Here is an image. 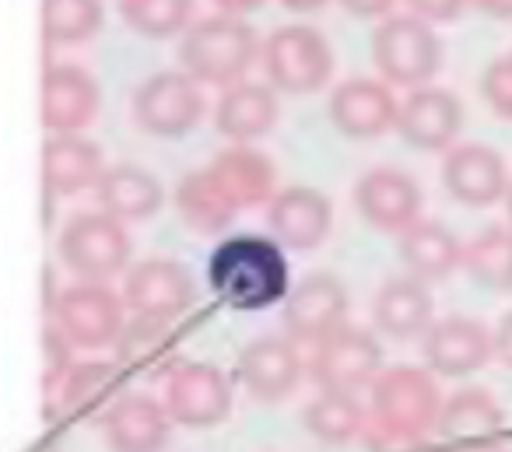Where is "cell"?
I'll return each instance as SVG.
<instances>
[{
	"mask_svg": "<svg viewBox=\"0 0 512 452\" xmlns=\"http://www.w3.org/2000/svg\"><path fill=\"white\" fill-rule=\"evenodd\" d=\"M214 298L235 312H264L292 295L288 256L274 235H228L207 260Z\"/></svg>",
	"mask_w": 512,
	"mask_h": 452,
	"instance_id": "obj_1",
	"label": "cell"
},
{
	"mask_svg": "<svg viewBox=\"0 0 512 452\" xmlns=\"http://www.w3.org/2000/svg\"><path fill=\"white\" fill-rule=\"evenodd\" d=\"M260 57H264V43L253 25L225 11L193 22L179 39V71L190 74L197 85H239Z\"/></svg>",
	"mask_w": 512,
	"mask_h": 452,
	"instance_id": "obj_2",
	"label": "cell"
},
{
	"mask_svg": "<svg viewBox=\"0 0 512 452\" xmlns=\"http://www.w3.org/2000/svg\"><path fill=\"white\" fill-rule=\"evenodd\" d=\"M442 393L435 372L421 365L383 368L369 389V414L376 435L397 442H425L442 414Z\"/></svg>",
	"mask_w": 512,
	"mask_h": 452,
	"instance_id": "obj_3",
	"label": "cell"
},
{
	"mask_svg": "<svg viewBox=\"0 0 512 452\" xmlns=\"http://www.w3.org/2000/svg\"><path fill=\"white\" fill-rule=\"evenodd\" d=\"M372 60L386 85L421 88L432 85L442 67V39L432 22L418 15H386L372 32Z\"/></svg>",
	"mask_w": 512,
	"mask_h": 452,
	"instance_id": "obj_4",
	"label": "cell"
},
{
	"mask_svg": "<svg viewBox=\"0 0 512 452\" xmlns=\"http://www.w3.org/2000/svg\"><path fill=\"white\" fill-rule=\"evenodd\" d=\"M60 260L78 281L109 284L116 274L130 270V232L120 218L106 211H81L60 228Z\"/></svg>",
	"mask_w": 512,
	"mask_h": 452,
	"instance_id": "obj_5",
	"label": "cell"
},
{
	"mask_svg": "<svg viewBox=\"0 0 512 452\" xmlns=\"http://www.w3.org/2000/svg\"><path fill=\"white\" fill-rule=\"evenodd\" d=\"M267 85L285 95H313L334 78V50L313 25H281L264 43Z\"/></svg>",
	"mask_w": 512,
	"mask_h": 452,
	"instance_id": "obj_6",
	"label": "cell"
},
{
	"mask_svg": "<svg viewBox=\"0 0 512 452\" xmlns=\"http://www.w3.org/2000/svg\"><path fill=\"white\" fill-rule=\"evenodd\" d=\"M53 316L78 351H102V347H116L130 312L123 295H116L109 284L78 281L57 295Z\"/></svg>",
	"mask_w": 512,
	"mask_h": 452,
	"instance_id": "obj_7",
	"label": "cell"
},
{
	"mask_svg": "<svg viewBox=\"0 0 512 452\" xmlns=\"http://www.w3.org/2000/svg\"><path fill=\"white\" fill-rule=\"evenodd\" d=\"M313 382L327 393H358L372 389V382L383 372V344L376 330L344 323L337 333L313 347L309 361Z\"/></svg>",
	"mask_w": 512,
	"mask_h": 452,
	"instance_id": "obj_8",
	"label": "cell"
},
{
	"mask_svg": "<svg viewBox=\"0 0 512 452\" xmlns=\"http://www.w3.org/2000/svg\"><path fill=\"white\" fill-rule=\"evenodd\" d=\"M134 123L151 137L179 141L204 120V92L186 71H158L134 92Z\"/></svg>",
	"mask_w": 512,
	"mask_h": 452,
	"instance_id": "obj_9",
	"label": "cell"
},
{
	"mask_svg": "<svg viewBox=\"0 0 512 452\" xmlns=\"http://www.w3.org/2000/svg\"><path fill=\"white\" fill-rule=\"evenodd\" d=\"M162 403L183 428H214L232 414V382L211 361H179L165 375Z\"/></svg>",
	"mask_w": 512,
	"mask_h": 452,
	"instance_id": "obj_10",
	"label": "cell"
},
{
	"mask_svg": "<svg viewBox=\"0 0 512 452\" xmlns=\"http://www.w3.org/2000/svg\"><path fill=\"white\" fill-rule=\"evenodd\" d=\"M120 295L130 316L176 323L197 302V284H193L190 267H183L179 260L155 256V260H141L127 270Z\"/></svg>",
	"mask_w": 512,
	"mask_h": 452,
	"instance_id": "obj_11",
	"label": "cell"
},
{
	"mask_svg": "<svg viewBox=\"0 0 512 452\" xmlns=\"http://www.w3.org/2000/svg\"><path fill=\"white\" fill-rule=\"evenodd\" d=\"M281 323L295 344H320L348 323V288L337 274L316 270L302 277L281 305Z\"/></svg>",
	"mask_w": 512,
	"mask_h": 452,
	"instance_id": "obj_12",
	"label": "cell"
},
{
	"mask_svg": "<svg viewBox=\"0 0 512 452\" xmlns=\"http://www.w3.org/2000/svg\"><path fill=\"white\" fill-rule=\"evenodd\" d=\"M102 106L99 81L78 64L46 67L39 85V120L50 130V137L85 134L95 123Z\"/></svg>",
	"mask_w": 512,
	"mask_h": 452,
	"instance_id": "obj_13",
	"label": "cell"
},
{
	"mask_svg": "<svg viewBox=\"0 0 512 452\" xmlns=\"http://www.w3.org/2000/svg\"><path fill=\"white\" fill-rule=\"evenodd\" d=\"M425 368L442 379H467L495 358V333L470 316L435 319L432 330L421 337Z\"/></svg>",
	"mask_w": 512,
	"mask_h": 452,
	"instance_id": "obj_14",
	"label": "cell"
},
{
	"mask_svg": "<svg viewBox=\"0 0 512 452\" xmlns=\"http://www.w3.org/2000/svg\"><path fill=\"white\" fill-rule=\"evenodd\" d=\"M302 372L306 365H302L299 344L288 333H267V337L249 340L235 361L242 389L260 403H278L292 396Z\"/></svg>",
	"mask_w": 512,
	"mask_h": 452,
	"instance_id": "obj_15",
	"label": "cell"
},
{
	"mask_svg": "<svg viewBox=\"0 0 512 452\" xmlns=\"http://www.w3.org/2000/svg\"><path fill=\"white\" fill-rule=\"evenodd\" d=\"M355 207L372 228L379 232H407L414 221H421V186L414 176L393 165H379L358 176L355 183Z\"/></svg>",
	"mask_w": 512,
	"mask_h": 452,
	"instance_id": "obj_16",
	"label": "cell"
},
{
	"mask_svg": "<svg viewBox=\"0 0 512 452\" xmlns=\"http://www.w3.org/2000/svg\"><path fill=\"white\" fill-rule=\"evenodd\" d=\"M400 102L390 85L376 78H348L330 95V123L348 141H376L397 130Z\"/></svg>",
	"mask_w": 512,
	"mask_h": 452,
	"instance_id": "obj_17",
	"label": "cell"
},
{
	"mask_svg": "<svg viewBox=\"0 0 512 452\" xmlns=\"http://www.w3.org/2000/svg\"><path fill=\"white\" fill-rule=\"evenodd\" d=\"M267 228L292 253H309L323 246L334 228V204L316 186H285L267 204Z\"/></svg>",
	"mask_w": 512,
	"mask_h": 452,
	"instance_id": "obj_18",
	"label": "cell"
},
{
	"mask_svg": "<svg viewBox=\"0 0 512 452\" xmlns=\"http://www.w3.org/2000/svg\"><path fill=\"white\" fill-rule=\"evenodd\" d=\"M442 186L463 207H491L509 197V169L505 158L488 144H456L442 158Z\"/></svg>",
	"mask_w": 512,
	"mask_h": 452,
	"instance_id": "obj_19",
	"label": "cell"
},
{
	"mask_svg": "<svg viewBox=\"0 0 512 452\" xmlns=\"http://www.w3.org/2000/svg\"><path fill=\"white\" fill-rule=\"evenodd\" d=\"M463 127V106L449 88L421 85L400 99L397 134L418 151H449Z\"/></svg>",
	"mask_w": 512,
	"mask_h": 452,
	"instance_id": "obj_20",
	"label": "cell"
},
{
	"mask_svg": "<svg viewBox=\"0 0 512 452\" xmlns=\"http://www.w3.org/2000/svg\"><path fill=\"white\" fill-rule=\"evenodd\" d=\"M172 417L148 393H123L102 414V435L113 452H162L172 435Z\"/></svg>",
	"mask_w": 512,
	"mask_h": 452,
	"instance_id": "obj_21",
	"label": "cell"
},
{
	"mask_svg": "<svg viewBox=\"0 0 512 452\" xmlns=\"http://www.w3.org/2000/svg\"><path fill=\"white\" fill-rule=\"evenodd\" d=\"M372 323L390 340L425 337L435 323L432 288L411 274L386 277L383 288L372 298Z\"/></svg>",
	"mask_w": 512,
	"mask_h": 452,
	"instance_id": "obj_22",
	"label": "cell"
},
{
	"mask_svg": "<svg viewBox=\"0 0 512 452\" xmlns=\"http://www.w3.org/2000/svg\"><path fill=\"white\" fill-rule=\"evenodd\" d=\"M281 120L278 88L260 81H239L225 88L214 106V127L232 144H253L267 137Z\"/></svg>",
	"mask_w": 512,
	"mask_h": 452,
	"instance_id": "obj_23",
	"label": "cell"
},
{
	"mask_svg": "<svg viewBox=\"0 0 512 452\" xmlns=\"http://www.w3.org/2000/svg\"><path fill=\"white\" fill-rule=\"evenodd\" d=\"M207 176L221 190V197L235 207V211H249L256 204H271L278 186H274V165L264 151H256L253 144H232L228 151L214 155L207 165Z\"/></svg>",
	"mask_w": 512,
	"mask_h": 452,
	"instance_id": "obj_24",
	"label": "cell"
},
{
	"mask_svg": "<svg viewBox=\"0 0 512 452\" xmlns=\"http://www.w3.org/2000/svg\"><path fill=\"white\" fill-rule=\"evenodd\" d=\"M505 428V410L498 400L481 386H463L442 403L435 435L442 442L456 445V449H481V445L495 442Z\"/></svg>",
	"mask_w": 512,
	"mask_h": 452,
	"instance_id": "obj_25",
	"label": "cell"
},
{
	"mask_svg": "<svg viewBox=\"0 0 512 452\" xmlns=\"http://www.w3.org/2000/svg\"><path fill=\"white\" fill-rule=\"evenodd\" d=\"M50 403L57 414L81 417L102 410L106 414L120 400V365L113 361H74L67 365L57 379L46 382Z\"/></svg>",
	"mask_w": 512,
	"mask_h": 452,
	"instance_id": "obj_26",
	"label": "cell"
},
{
	"mask_svg": "<svg viewBox=\"0 0 512 452\" xmlns=\"http://www.w3.org/2000/svg\"><path fill=\"white\" fill-rule=\"evenodd\" d=\"M95 200L99 211L127 221H151L165 207V186L155 172L141 169V165H109L102 172L99 186H95Z\"/></svg>",
	"mask_w": 512,
	"mask_h": 452,
	"instance_id": "obj_27",
	"label": "cell"
},
{
	"mask_svg": "<svg viewBox=\"0 0 512 452\" xmlns=\"http://www.w3.org/2000/svg\"><path fill=\"white\" fill-rule=\"evenodd\" d=\"M106 172L99 144L85 134L50 137L43 144V186L57 197H71L81 190H95Z\"/></svg>",
	"mask_w": 512,
	"mask_h": 452,
	"instance_id": "obj_28",
	"label": "cell"
},
{
	"mask_svg": "<svg viewBox=\"0 0 512 452\" xmlns=\"http://www.w3.org/2000/svg\"><path fill=\"white\" fill-rule=\"evenodd\" d=\"M400 263L411 277L425 284H435L442 277H449L463 263V246L442 221H414L407 232H400L397 242Z\"/></svg>",
	"mask_w": 512,
	"mask_h": 452,
	"instance_id": "obj_29",
	"label": "cell"
},
{
	"mask_svg": "<svg viewBox=\"0 0 512 452\" xmlns=\"http://www.w3.org/2000/svg\"><path fill=\"white\" fill-rule=\"evenodd\" d=\"M176 323H165V319H144V316H130L123 326L120 340H116V365L130 368V372L141 375H169L176 361Z\"/></svg>",
	"mask_w": 512,
	"mask_h": 452,
	"instance_id": "obj_30",
	"label": "cell"
},
{
	"mask_svg": "<svg viewBox=\"0 0 512 452\" xmlns=\"http://www.w3.org/2000/svg\"><path fill=\"white\" fill-rule=\"evenodd\" d=\"M302 424L306 431L323 445H348L355 438L369 435L372 428V414L358 393H327L320 389L316 400L306 403L302 410Z\"/></svg>",
	"mask_w": 512,
	"mask_h": 452,
	"instance_id": "obj_31",
	"label": "cell"
},
{
	"mask_svg": "<svg viewBox=\"0 0 512 452\" xmlns=\"http://www.w3.org/2000/svg\"><path fill=\"white\" fill-rule=\"evenodd\" d=\"M176 211H179V218H183V225L197 235H221L235 221V214H239L221 197V190L211 183V176H207L204 169L179 179Z\"/></svg>",
	"mask_w": 512,
	"mask_h": 452,
	"instance_id": "obj_32",
	"label": "cell"
},
{
	"mask_svg": "<svg viewBox=\"0 0 512 452\" xmlns=\"http://www.w3.org/2000/svg\"><path fill=\"white\" fill-rule=\"evenodd\" d=\"M463 270L488 291H512V225H491L463 246Z\"/></svg>",
	"mask_w": 512,
	"mask_h": 452,
	"instance_id": "obj_33",
	"label": "cell"
},
{
	"mask_svg": "<svg viewBox=\"0 0 512 452\" xmlns=\"http://www.w3.org/2000/svg\"><path fill=\"white\" fill-rule=\"evenodd\" d=\"M43 18V36L57 46L88 43L106 22V4L102 0H43L39 4Z\"/></svg>",
	"mask_w": 512,
	"mask_h": 452,
	"instance_id": "obj_34",
	"label": "cell"
},
{
	"mask_svg": "<svg viewBox=\"0 0 512 452\" xmlns=\"http://www.w3.org/2000/svg\"><path fill=\"white\" fill-rule=\"evenodd\" d=\"M120 18L144 39L183 36L193 25V0H116Z\"/></svg>",
	"mask_w": 512,
	"mask_h": 452,
	"instance_id": "obj_35",
	"label": "cell"
},
{
	"mask_svg": "<svg viewBox=\"0 0 512 452\" xmlns=\"http://www.w3.org/2000/svg\"><path fill=\"white\" fill-rule=\"evenodd\" d=\"M481 99H484V106L498 116V120H512V53L484 67Z\"/></svg>",
	"mask_w": 512,
	"mask_h": 452,
	"instance_id": "obj_36",
	"label": "cell"
},
{
	"mask_svg": "<svg viewBox=\"0 0 512 452\" xmlns=\"http://www.w3.org/2000/svg\"><path fill=\"white\" fill-rule=\"evenodd\" d=\"M404 4L411 8V15L435 25V22H456L470 0H404Z\"/></svg>",
	"mask_w": 512,
	"mask_h": 452,
	"instance_id": "obj_37",
	"label": "cell"
},
{
	"mask_svg": "<svg viewBox=\"0 0 512 452\" xmlns=\"http://www.w3.org/2000/svg\"><path fill=\"white\" fill-rule=\"evenodd\" d=\"M397 0H341V8L355 18H386L393 15Z\"/></svg>",
	"mask_w": 512,
	"mask_h": 452,
	"instance_id": "obj_38",
	"label": "cell"
},
{
	"mask_svg": "<svg viewBox=\"0 0 512 452\" xmlns=\"http://www.w3.org/2000/svg\"><path fill=\"white\" fill-rule=\"evenodd\" d=\"M491 333H495V358L502 361L505 368H512V309L498 319V326Z\"/></svg>",
	"mask_w": 512,
	"mask_h": 452,
	"instance_id": "obj_39",
	"label": "cell"
},
{
	"mask_svg": "<svg viewBox=\"0 0 512 452\" xmlns=\"http://www.w3.org/2000/svg\"><path fill=\"white\" fill-rule=\"evenodd\" d=\"M481 15H488V18H512V0H470Z\"/></svg>",
	"mask_w": 512,
	"mask_h": 452,
	"instance_id": "obj_40",
	"label": "cell"
},
{
	"mask_svg": "<svg viewBox=\"0 0 512 452\" xmlns=\"http://www.w3.org/2000/svg\"><path fill=\"white\" fill-rule=\"evenodd\" d=\"M218 4V11H225V15H249V11H256L264 0H214Z\"/></svg>",
	"mask_w": 512,
	"mask_h": 452,
	"instance_id": "obj_41",
	"label": "cell"
},
{
	"mask_svg": "<svg viewBox=\"0 0 512 452\" xmlns=\"http://www.w3.org/2000/svg\"><path fill=\"white\" fill-rule=\"evenodd\" d=\"M330 0H281V8H288L292 15H313V11L327 8Z\"/></svg>",
	"mask_w": 512,
	"mask_h": 452,
	"instance_id": "obj_42",
	"label": "cell"
},
{
	"mask_svg": "<svg viewBox=\"0 0 512 452\" xmlns=\"http://www.w3.org/2000/svg\"><path fill=\"white\" fill-rule=\"evenodd\" d=\"M505 211H509V225H512V186H509V197H505Z\"/></svg>",
	"mask_w": 512,
	"mask_h": 452,
	"instance_id": "obj_43",
	"label": "cell"
},
{
	"mask_svg": "<svg viewBox=\"0 0 512 452\" xmlns=\"http://www.w3.org/2000/svg\"><path fill=\"white\" fill-rule=\"evenodd\" d=\"M509 452H512V449H509Z\"/></svg>",
	"mask_w": 512,
	"mask_h": 452,
	"instance_id": "obj_44",
	"label": "cell"
}]
</instances>
